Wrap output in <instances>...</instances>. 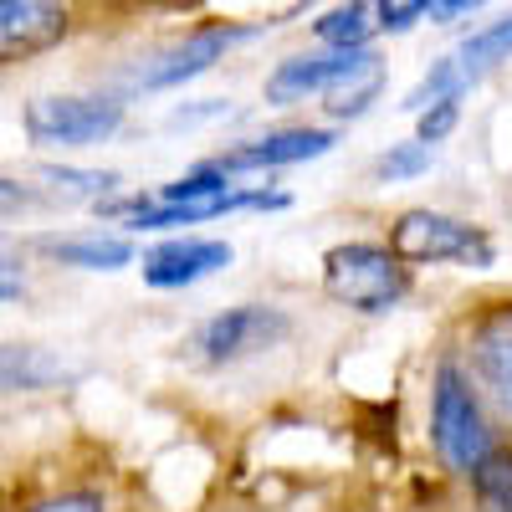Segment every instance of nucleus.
<instances>
[{"mask_svg":"<svg viewBox=\"0 0 512 512\" xmlns=\"http://www.w3.org/2000/svg\"><path fill=\"white\" fill-rule=\"evenodd\" d=\"M123 103L113 98H36L26 108V134L31 144H52V149H88L118 134Z\"/></svg>","mask_w":512,"mask_h":512,"instance_id":"4","label":"nucleus"},{"mask_svg":"<svg viewBox=\"0 0 512 512\" xmlns=\"http://www.w3.org/2000/svg\"><path fill=\"white\" fill-rule=\"evenodd\" d=\"M246 36H251V26H205V31L185 36L180 47H169L164 57H154V67L139 72V88H149V93L180 88V82L200 77L205 67H216V62L236 47V41H246Z\"/></svg>","mask_w":512,"mask_h":512,"instance_id":"7","label":"nucleus"},{"mask_svg":"<svg viewBox=\"0 0 512 512\" xmlns=\"http://www.w3.org/2000/svg\"><path fill=\"white\" fill-rule=\"evenodd\" d=\"M26 287H21V277H16V267L6 262V256H0V303H16Z\"/></svg>","mask_w":512,"mask_h":512,"instance_id":"26","label":"nucleus"},{"mask_svg":"<svg viewBox=\"0 0 512 512\" xmlns=\"http://www.w3.org/2000/svg\"><path fill=\"white\" fill-rule=\"evenodd\" d=\"M221 190H236L231 175H221L216 164H205V169H195V175H185V180H175V185H164L159 200H205V195H221Z\"/></svg>","mask_w":512,"mask_h":512,"instance_id":"21","label":"nucleus"},{"mask_svg":"<svg viewBox=\"0 0 512 512\" xmlns=\"http://www.w3.org/2000/svg\"><path fill=\"white\" fill-rule=\"evenodd\" d=\"M47 251L62 267H82V272H118L134 262V246L123 236H72V241H47Z\"/></svg>","mask_w":512,"mask_h":512,"instance_id":"14","label":"nucleus"},{"mask_svg":"<svg viewBox=\"0 0 512 512\" xmlns=\"http://www.w3.org/2000/svg\"><path fill=\"white\" fill-rule=\"evenodd\" d=\"M512 57V16H502V21H492V26H482L477 36H466L461 47L451 52V62H456V72L472 82V77H482L487 67H497V62H507Z\"/></svg>","mask_w":512,"mask_h":512,"instance_id":"15","label":"nucleus"},{"mask_svg":"<svg viewBox=\"0 0 512 512\" xmlns=\"http://www.w3.org/2000/svg\"><path fill=\"white\" fill-rule=\"evenodd\" d=\"M390 251L400 256V262H461V267H477L487 272L492 267V246L477 226H466L456 216H441V210H405V216L395 221L390 231Z\"/></svg>","mask_w":512,"mask_h":512,"instance_id":"3","label":"nucleus"},{"mask_svg":"<svg viewBox=\"0 0 512 512\" xmlns=\"http://www.w3.org/2000/svg\"><path fill=\"white\" fill-rule=\"evenodd\" d=\"M431 144L425 139H415V144H395L390 154H384L379 164H374V175L379 180H415V175H425V169H431Z\"/></svg>","mask_w":512,"mask_h":512,"instance_id":"19","label":"nucleus"},{"mask_svg":"<svg viewBox=\"0 0 512 512\" xmlns=\"http://www.w3.org/2000/svg\"><path fill=\"white\" fill-rule=\"evenodd\" d=\"M431 441L441 451V461L451 472L472 477V466L492 451L487 441V420H482V405L472 395V384L456 364H441L436 374V405H431Z\"/></svg>","mask_w":512,"mask_h":512,"instance_id":"2","label":"nucleus"},{"mask_svg":"<svg viewBox=\"0 0 512 512\" xmlns=\"http://www.w3.org/2000/svg\"><path fill=\"white\" fill-rule=\"evenodd\" d=\"M482 0H431V16L436 21H456V16H466V11H477Z\"/></svg>","mask_w":512,"mask_h":512,"instance_id":"25","label":"nucleus"},{"mask_svg":"<svg viewBox=\"0 0 512 512\" xmlns=\"http://www.w3.org/2000/svg\"><path fill=\"white\" fill-rule=\"evenodd\" d=\"M72 379V369L47 354V349H31V344H16V349H0V400L6 395H31V390H52V384Z\"/></svg>","mask_w":512,"mask_h":512,"instance_id":"13","label":"nucleus"},{"mask_svg":"<svg viewBox=\"0 0 512 512\" xmlns=\"http://www.w3.org/2000/svg\"><path fill=\"white\" fill-rule=\"evenodd\" d=\"M338 139L328 128H282V134H267V139H251L221 159H210L221 175H246V169H282V164H308V159H323Z\"/></svg>","mask_w":512,"mask_h":512,"instance_id":"9","label":"nucleus"},{"mask_svg":"<svg viewBox=\"0 0 512 512\" xmlns=\"http://www.w3.org/2000/svg\"><path fill=\"white\" fill-rule=\"evenodd\" d=\"M31 200H36V190H26L21 180H6V175H0V221H6V216H21Z\"/></svg>","mask_w":512,"mask_h":512,"instance_id":"24","label":"nucleus"},{"mask_svg":"<svg viewBox=\"0 0 512 512\" xmlns=\"http://www.w3.org/2000/svg\"><path fill=\"white\" fill-rule=\"evenodd\" d=\"M277 338H287V318L277 308H231L221 318H210L195 338V349L205 364H236L272 349Z\"/></svg>","mask_w":512,"mask_h":512,"instance_id":"6","label":"nucleus"},{"mask_svg":"<svg viewBox=\"0 0 512 512\" xmlns=\"http://www.w3.org/2000/svg\"><path fill=\"white\" fill-rule=\"evenodd\" d=\"M451 128H456V98H441V103H431V108H420V139H425V144L446 139Z\"/></svg>","mask_w":512,"mask_h":512,"instance_id":"23","label":"nucleus"},{"mask_svg":"<svg viewBox=\"0 0 512 512\" xmlns=\"http://www.w3.org/2000/svg\"><path fill=\"white\" fill-rule=\"evenodd\" d=\"M369 57H374L369 47H328L318 57H287L267 77V98L272 103H297V98H308V93H323L344 72H354L359 62H369Z\"/></svg>","mask_w":512,"mask_h":512,"instance_id":"10","label":"nucleus"},{"mask_svg":"<svg viewBox=\"0 0 512 512\" xmlns=\"http://www.w3.org/2000/svg\"><path fill=\"white\" fill-rule=\"evenodd\" d=\"M41 180H47L57 195H82V200H103L118 185V175H98V169H47Z\"/></svg>","mask_w":512,"mask_h":512,"instance_id":"20","label":"nucleus"},{"mask_svg":"<svg viewBox=\"0 0 512 512\" xmlns=\"http://www.w3.org/2000/svg\"><path fill=\"white\" fill-rule=\"evenodd\" d=\"M472 482H477L482 512H512V456L487 451V456L472 466Z\"/></svg>","mask_w":512,"mask_h":512,"instance_id":"18","label":"nucleus"},{"mask_svg":"<svg viewBox=\"0 0 512 512\" xmlns=\"http://www.w3.org/2000/svg\"><path fill=\"white\" fill-rule=\"evenodd\" d=\"M287 195L277 190H221V195H205V200H128L113 205V216H123L134 231H164V226H200V221H216L231 216V210H282Z\"/></svg>","mask_w":512,"mask_h":512,"instance_id":"5","label":"nucleus"},{"mask_svg":"<svg viewBox=\"0 0 512 512\" xmlns=\"http://www.w3.org/2000/svg\"><path fill=\"white\" fill-rule=\"evenodd\" d=\"M36 512H98L93 497H62V502H47V507H36Z\"/></svg>","mask_w":512,"mask_h":512,"instance_id":"27","label":"nucleus"},{"mask_svg":"<svg viewBox=\"0 0 512 512\" xmlns=\"http://www.w3.org/2000/svg\"><path fill=\"white\" fill-rule=\"evenodd\" d=\"M472 364H477V379L492 395V405L512 420V308L492 313L472 333Z\"/></svg>","mask_w":512,"mask_h":512,"instance_id":"12","label":"nucleus"},{"mask_svg":"<svg viewBox=\"0 0 512 512\" xmlns=\"http://www.w3.org/2000/svg\"><path fill=\"white\" fill-rule=\"evenodd\" d=\"M323 287H328V297H338V303H349L359 313H384V308L400 303L405 267H400L395 251L369 246V241L333 246L323 256Z\"/></svg>","mask_w":512,"mask_h":512,"instance_id":"1","label":"nucleus"},{"mask_svg":"<svg viewBox=\"0 0 512 512\" xmlns=\"http://www.w3.org/2000/svg\"><path fill=\"white\" fill-rule=\"evenodd\" d=\"M425 11H431V0H374V16H379V26H390V31L415 26Z\"/></svg>","mask_w":512,"mask_h":512,"instance_id":"22","label":"nucleus"},{"mask_svg":"<svg viewBox=\"0 0 512 512\" xmlns=\"http://www.w3.org/2000/svg\"><path fill=\"white\" fill-rule=\"evenodd\" d=\"M379 88H384V67H379V57H369V62H359L354 72L338 77L333 88H323V98H328V113H333V118H359V113L379 98Z\"/></svg>","mask_w":512,"mask_h":512,"instance_id":"16","label":"nucleus"},{"mask_svg":"<svg viewBox=\"0 0 512 512\" xmlns=\"http://www.w3.org/2000/svg\"><path fill=\"white\" fill-rule=\"evenodd\" d=\"M62 36H67L62 0H0V67L47 52Z\"/></svg>","mask_w":512,"mask_h":512,"instance_id":"8","label":"nucleus"},{"mask_svg":"<svg viewBox=\"0 0 512 512\" xmlns=\"http://www.w3.org/2000/svg\"><path fill=\"white\" fill-rule=\"evenodd\" d=\"M221 267H231V246L226 241H169L159 251L144 256V282L149 287H195L205 277H216Z\"/></svg>","mask_w":512,"mask_h":512,"instance_id":"11","label":"nucleus"},{"mask_svg":"<svg viewBox=\"0 0 512 512\" xmlns=\"http://www.w3.org/2000/svg\"><path fill=\"white\" fill-rule=\"evenodd\" d=\"M374 26H379L374 0H349V6L328 11L313 31H318V41H328V47H364Z\"/></svg>","mask_w":512,"mask_h":512,"instance_id":"17","label":"nucleus"}]
</instances>
